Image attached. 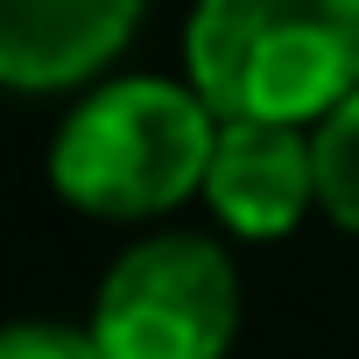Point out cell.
Masks as SVG:
<instances>
[{
  "label": "cell",
  "mask_w": 359,
  "mask_h": 359,
  "mask_svg": "<svg viewBox=\"0 0 359 359\" xmlns=\"http://www.w3.org/2000/svg\"><path fill=\"white\" fill-rule=\"evenodd\" d=\"M184 71L219 120L317 127L359 92V0H198Z\"/></svg>",
  "instance_id": "obj_2"
},
{
  "label": "cell",
  "mask_w": 359,
  "mask_h": 359,
  "mask_svg": "<svg viewBox=\"0 0 359 359\" xmlns=\"http://www.w3.org/2000/svg\"><path fill=\"white\" fill-rule=\"evenodd\" d=\"M0 359H99L92 331H71V324H15L0 338Z\"/></svg>",
  "instance_id": "obj_7"
},
{
  "label": "cell",
  "mask_w": 359,
  "mask_h": 359,
  "mask_svg": "<svg viewBox=\"0 0 359 359\" xmlns=\"http://www.w3.org/2000/svg\"><path fill=\"white\" fill-rule=\"evenodd\" d=\"M310 141H317V205H324V219L359 233V92L331 120H317Z\"/></svg>",
  "instance_id": "obj_6"
},
{
  "label": "cell",
  "mask_w": 359,
  "mask_h": 359,
  "mask_svg": "<svg viewBox=\"0 0 359 359\" xmlns=\"http://www.w3.org/2000/svg\"><path fill=\"white\" fill-rule=\"evenodd\" d=\"M99 359H226L240 331L233 254L205 233H155L127 247L85 317Z\"/></svg>",
  "instance_id": "obj_3"
},
{
  "label": "cell",
  "mask_w": 359,
  "mask_h": 359,
  "mask_svg": "<svg viewBox=\"0 0 359 359\" xmlns=\"http://www.w3.org/2000/svg\"><path fill=\"white\" fill-rule=\"evenodd\" d=\"M219 113L184 78H99L50 141V184L71 212L106 226L162 219L205 198Z\"/></svg>",
  "instance_id": "obj_1"
},
{
  "label": "cell",
  "mask_w": 359,
  "mask_h": 359,
  "mask_svg": "<svg viewBox=\"0 0 359 359\" xmlns=\"http://www.w3.org/2000/svg\"><path fill=\"white\" fill-rule=\"evenodd\" d=\"M148 0H0V78L15 92H78L113 71Z\"/></svg>",
  "instance_id": "obj_5"
},
{
  "label": "cell",
  "mask_w": 359,
  "mask_h": 359,
  "mask_svg": "<svg viewBox=\"0 0 359 359\" xmlns=\"http://www.w3.org/2000/svg\"><path fill=\"white\" fill-rule=\"evenodd\" d=\"M205 205L233 240H289L317 205V141L310 127L275 120H219Z\"/></svg>",
  "instance_id": "obj_4"
}]
</instances>
